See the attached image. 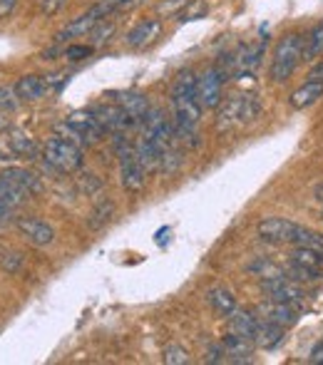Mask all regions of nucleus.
I'll use <instances>...</instances> for the list:
<instances>
[{"label":"nucleus","instance_id":"nucleus-1","mask_svg":"<svg viewBox=\"0 0 323 365\" xmlns=\"http://www.w3.org/2000/svg\"><path fill=\"white\" fill-rule=\"evenodd\" d=\"M169 102H172V127L174 137L189 147H197V132L202 122V105L197 100V75L192 70H182L174 77L169 87Z\"/></svg>","mask_w":323,"mask_h":365},{"label":"nucleus","instance_id":"nucleus-2","mask_svg":"<svg viewBox=\"0 0 323 365\" xmlns=\"http://www.w3.org/2000/svg\"><path fill=\"white\" fill-rule=\"evenodd\" d=\"M259 239L269 241V244H289V246H314V249H323V236L316 231L306 229V226L296 224L291 219L271 217L259 221L256 226Z\"/></svg>","mask_w":323,"mask_h":365},{"label":"nucleus","instance_id":"nucleus-3","mask_svg":"<svg viewBox=\"0 0 323 365\" xmlns=\"http://www.w3.org/2000/svg\"><path fill=\"white\" fill-rule=\"evenodd\" d=\"M112 142H115V152L120 157V184L125 192L130 194H140L145 189L147 182V167L142 164L140 154H137V147L130 145L125 137V132H117L112 135Z\"/></svg>","mask_w":323,"mask_h":365},{"label":"nucleus","instance_id":"nucleus-4","mask_svg":"<svg viewBox=\"0 0 323 365\" xmlns=\"http://www.w3.org/2000/svg\"><path fill=\"white\" fill-rule=\"evenodd\" d=\"M304 60V35L299 33H289L279 40L274 55H271V68H269V77L271 82L281 85L286 82L294 70L299 68V63Z\"/></svg>","mask_w":323,"mask_h":365},{"label":"nucleus","instance_id":"nucleus-5","mask_svg":"<svg viewBox=\"0 0 323 365\" xmlns=\"http://www.w3.org/2000/svg\"><path fill=\"white\" fill-rule=\"evenodd\" d=\"M217 110V130H234L254 122L261 112V105L254 95H232Z\"/></svg>","mask_w":323,"mask_h":365},{"label":"nucleus","instance_id":"nucleus-6","mask_svg":"<svg viewBox=\"0 0 323 365\" xmlns=\"http://www.w3.org/2000/svg\"><path fill=\"white\" fill-rule=\"evenodd\" d=\"M43 157H45V162L58 169V172H78L82 167V162H85L80 145H75V142L65 140V137H60V135L50 137V140L45 142Z\"/></svg>","mask_w":323,"mask_h":365},{"label":"nucleus","instance_id":"nucleus-7","mask_svg":"<svg viewBox=\"0 0 323 365\" xmlns=\"http://www.w3.org/2000/svg\"><path fill=\"white\" fill-rule=\"evenodd\" d=\"M227 73L222 65H212L202 75H197V100L202 110H217L224 100V82H227Z\"/></svg>","mask_w":323,"mask_h":365},{"label":"nucleus","instance_id":"nucleus-8","mask_svg":"<svg viewBox=\"0 0 323 365\" xmlns=\"http://www.w3.org/2000/svg\"><path fill=\"white\" fill-rule=\"evenodd\" d=\"M261 289L266 291L269 301H279V303H289V306H296L301 308V303L306 301V291L296 284L291 276H284V274H276L271 279H266L261 284Z\"/></svg>","mask_w":323,"mask_h":365},{"label":"nucleus","instance_id":"nucleus-9","mask_svg":"<svg viewBox=\"0 0 323 365\" xmlns=\"http://www.w3.org/2000/svg\"><path fill=\"white\" fill-rule=\"evenodd\" d=\"M15 226H18L20 236H23L28 244L38 246V249H45V246H50L55 241L53 226L38 217H20L15 221Z\"/></svg>","mask_w":323,"mask_h":365},{"label":"nucleus","instance_id":"nucleus-10","mask_svg":"<svg viewBox=\"0 0 323 365\" xmlns=\"http://www.w3.org/2000/svg\"><path fill=\"white\" fill-rule=\"evenodd\" d=\"M38 154V145L25 132H10L0 137V159H33Z\"/></svg>","mask_w":323,"mask_h":365},{"label":"nucleus","instance_id":"nucleus-11","mask_svg":"<svg viewBox=\"0 0 323 365\" xmlns=\"http://www.w3.org/2000/svg\"><path fill=\"white\" fill-rule=\"evenodd\" d=\"M162 35V20L160 18H145L125 35V45L132 50H145L155 45Z\"/></svg>","mask_w":323,"mask_h":365},{"label":"nucleus","instance_id":"nucleus-12","mask_svg":"<svg viewBox=\"0 0 323 365\" xmlns=\"http://www.w3.org/2000/svg\"><path fill=\"white\" fill-rule=\"evenodd\" d=\"M68 122L80 132L82 140H85L87 145H95V142H100L102 137H105V127H102L100 120L92 115V110L90 112H73Z\"/></svg>","mask_w":323,"mask_h":365},{"label":"nucleus","instance_id":"nucleus-13","mask_svg":"<svg viewBox=\"0 0 323 365\" xmlns=\"http://www.w3.org/2000/svg\"><path fill=\"white\" fill-rule=\"evenodd\" d=\"M261 318L271 323H279L284 328H291L299 323V308L289 306V303H279V301H269V303H261Z\"/></svg>","mask_w":323,"mask_h":365},{"label":"nucleus","instance_id":"nucleus-14","mask_svg":"<svg viewBox=\"0 0 323 365\" xmlns=\"http://www.w3.org/2000/svg\"><path fill=\"white\" fill-rule=\"evenodd\" d=\"M48 90H50L48 77H40V75H23L15 82V92H18L20 102L43 100V97L48 95Z\"/></svg>","mask_w":323,"mask_h":365},{"label":"nucleus","instance_id":"nucleus-15","mask_svg":"<svg viewBox=\"0 0 323 365\" xmlns=\"http://www.w3.org/2000/svg\"><path fill=\"white\" fill-rule=\"evenodd\" d=\"M321 97H323V82L321 80H306L299 90L291 92L289 105L294 107V110H306V107L316 105Z\"/></svg>","mask_w":323,"mask_h":365},{"label":"nucleus","instance_id":"nucleus-16","mask_svg":"<svg viewBox=\"0 0 323 365\" xmlns=\"http://www.w3.org/2000/svg\"><path fill=\"white\" fill-rule=\"evenodd\" d=\"M115 97V105H120L132 120L142 122L145 115L150 112V102H147V95H140V92H117Z\"/></svg>","mask_w":323,"mask_h":365},{"label":"nucleus","instance_id":"nucleus-17","mask_svg":"<svg viewBox=\"0 0 323 365\" xmlns=\"http://www.w3.org/2000/svg\"><path fill=\"white\" fill-rule=\"evenodd\" d=\"M222 346H224V351H227V361L244 363V361H249V358H251L256 343L251 341V338H244V336H239V333L232 331L229 336L222 338Z\"/></svg>","mask_w":323,"mask_h":365},{"label":"nucleus","instance_id":"nucleus-18","mask_svg":"<svg viewBox=\"0 0 323 365\" xmlns=\"http://www.w3.org/2000/svg\"><path fill=\"white\" fill-rule=\"evenodd\" d=\"M229 326H232L234 333H239V336H244V338H251V341L256 343L261 318H256L251 311H239V308H237V311L229 316Z\"/></svg>","mask_w":323,"mask_h":365},{"label":"nucleus","instance_id":"nucleus-19","mask_svg":"<svg viewBox=\"0 0 323 365\" xmlns=\"http://www.w3.org/2000/svg\"><path fill=\"white\" fill-rule=\"evenodd\" d=\"M5 177L10 179V182H15L20 189H23L28 197H35V194H40L43 192V184H40V179L35 177L33 172H28V169H23V167H10V169H5Z\"/></svg>","mask_w":323,"mask_h":365},{"label":"nucleus","instance_id":"nucleus-20","mask_svg":"<svg viewBox=\"0 0 323 365\" xmlns=\"http://www.w3.org/2000/svg\"><path fill=\"white\" fill-rule=\"evenodd\" d=\"M207 303L212 306V311L222 318H229L237 311V298L232 296V291L227 289H212L207 293Z\"/></svg>","mask_w":323,"mask_h":365},{"label":"nucleus","instance_id":"nucleus-21","mask_svg":"<svg viewBox=\"0 0 323 365\" xmlns=\"http://www.w3.org/2000/svg\"><path fill=\"white\" fill-rule=\"evenodd\" d=\"M25 199H30L28 194H25L18 184L10 182V179L0 172V204H5V207H10V209H18Z\"/></svg>","mask_w":323,"mask_h":365},{"label":"nucleus","instance_id":"nucleus-22","mask_svg":"<svg viewBox=\"0 0 323 365\" xmlns=\"http://www.w3.org/2000/svg\"><path fill=\"white\" fill-rule=\"evenodd\" d=\"M284 333H286L284 326H279V323H271V321H266V318H261L256 343H259V346H264V348H276L281 341H284Z\"/></svg>","mask_w":323,"mask_h":365},{"label":"nucleus","instance_id":"nucleus-23","mask_svg":"<svg viewBox=\"0 0 323 365\" xmlns=\"http://www.w3.org/2000/svg\"><path fill=\"white\" fill-rule=\"evenodd\" d=\"M291 261L306 269H323V249H314V246H294Z\"/></svg>","mask_w":323,"mask_h":365},{"label":"nucleus","instance_id":"nucleus-24","mask_svg":"<svg viewBox=\"0 0 323 365\" xmlns=\"http://www.w3.org/2000/svg\"><path fill=\"white\" fill-rule=\"evenodd\" d=\"M323 55V23H316L304 38V60L316 63Z\"/></svg>","mask_w":323,"mask_h":365},{"label":"nucleus","instance_id":"nucleus-25","mask_svg":"<svg viewBox=\"0 0 323 365\" xmlns=\"http://www.w3.org/2000/svg\"><path fill=\"white\" fill-rule=\"evenodd\" d=\"M112 217H115V204H112L110 199H102V202H97V207L90 212L87 224H90V229H102Z\"/></svg>","mask_w":323,"mask_h":365},{"label":"nucleus","instance_id":"nucleus-26","mask_svg":"<svg viewBox=\"0 0 323 365\" xmlns=\"http://www.w3.org/2000/svg\"><path fill=\"white\" fill-rule=\"evenodd\" d=\"M162 361L167 363V365H187L189 361H192V358H189V353L184 351L182 346H177V343H172V346L164 348Z\"/></svg>","mask_w":323,"mask_h":365},{"label":"nucleus","instance_id":"nucleus-27","mask_svg":"<svg viewBox=\"0 0 323 365\" xmlns=\"http://www.w3.org/2000/svg\"><path fill=\"white\" fill-rule=\"evenodd\" d=\"M23 264H25V259H23V254H18V251H8V254L0 256V269H3L5 274H20Z\"/></svg>","mask_w":323,"mask_h":365},{"label":"nucleus","instance_id":"nucleus-28","mask_svg":"<svg viewBox=\"0 0 323 365\" xmlns=\"http://www.w3.org/2000/svg\"><path fill=\"white\" fill-rule=\"evenodd\" d=\"M20 105V97L15 92V87L0 85V112H13Z\"/></svg>","mask_w":323,"mask_h":365},{"label":"nucleus","instance_id":"nucleus-29","mask_svg":"<svg viewBox=\"0 0 323 365\" xmlns=\"http://www.w3.org/2000/svg\"><path fill=\"white\" fill-rule=\"evenodd\" d=\"M187 5H189V0H164V3L157 5V13L164 15V18H179Z\"/></svg>","mask_w":323,"mask_h":365},{"label":"nucleus","instance_id":"nucleus-30","mask_svg":"<svg viewBox=\"0 0 323 365\" xmlns=\"http://www.w3.org/2000/svg\"><path fill=\"white\" fill-rule=\"evenodd\" d=\"M65 60H70V63H78V60H85L92 55V45H68L65 48Z\"/></svg>","mask_w":323,"mask_h":365},{"label":"nucleus","instance_id":"nucleus-31","mask_svg":"<svg viewBox=\"0 0 323 365\" xmlns=\"http://www.w3.org/2000/svg\"><path fill=\"white\" fill-rule=\"evenodd\" d=\"M68 3V0H38V10L45 15V18H50V15L60 13V8Z\"/></svg>","mask_w":323,"mask_h":365},{"label":"nucleus","instance_id":"nucleus-32","mask_svg":"<svg viewBox=\"0 0 323 365\" xmlns=\"http://www.w3.org/2000/svg\"><path fill=\"white\" fill-rule=\"evenodd\" d=\"M204 361H207V363H224V361H227V351H224L222 343H217V346L209 348Z\"/></svg>","mask_w":323,"mask_h":365},{"label":"nucleus","instance_id":"nucleus-33","mask_svg":"<svg viewBox=\"0 0 323 365\" xmlns=\"http://www.w3.org/2000/svg\"><path fill=\"white\" fill-rule=\"evenodd\" d=\"M140 3H142V0H117V10H115V13H122V10L127 13V10L137 8Z\"/></svg>","mask_w":323,"mask_h":365},{"label":"nucleus","instance_id":"nucleus-34","mask_svg":"<svg viewBox=\"0 0 323 365\" xmlns=\"http://www.w3.org/2000/svg\"><path fill=\"white\" fill-rule=\"evenodd\" d=\"M15 3H18V0H0V18H8V15L13 13Z\"/></svg>","mask_w":323,"mask_h":365},{"label":"nucleus","instance_id":"nucleus-35","mask_svg":"<svg viewBox=\"0 0 323 365\" xmlns=\"http://www.w3.org/2000/svg\"><path fill=\"white\" fill-rule=\"evenodd\" d=\"M311 363H323V343H319V346L311 351Z\"/></svg>","mask_w":323,"mask_h":365},{"label":"nucleus","instance_id":"nucleus-36","mask_svg":"<svg viewBox=\"0 0 323 365\" xmlns=\"http://www.w3.org/2000/svg\"><path fill=\"white\" fill-rule=\"evenodd\" d=\"M309 80H321L323 82V63H316L314 70L309 73Z\"/></svg>","mask_w":323,"mask_h":365},{"label":"nucleus","instance_id":"nucleus-37","mask_svg":"<svg viewBox=\"0 0 323 365\" xmlns=\"http://www.w3.org/2000/svg\"><path fill=\"white\" fill-rule=\"evenodd\" d=\"M10 214H13V209L5 207V204H0V224H3V221H8Z\"/></svg>","mask_w":323,"mask_h":365},{"label":"nucleus","instance_id":"nucleus-38","mask_svg":"<svg viewBox=\"0 0 323 365\" xmlns=\"http://www.w3.org/2000/svg\"><path fill=\"white\" fill-rule=\"evenodd\" d=\"M316 199H319V202H323V184H319V187H316Z\"/></svg>","mask_w":323,"mask_h":365},{"label":"nucleus","instance_id":"nucleus-39","mask_svg":"<svg viewBox=\"0 0 323 365\" xmlns=\"http://www.w3.org/2000/svg\"><path fill=\"white\" fill-rule=\"evenodd\" d=\"M321 219H323V212H321Z\"/></svg>","mask_w":323,"mask_h":365}]
</instances>
